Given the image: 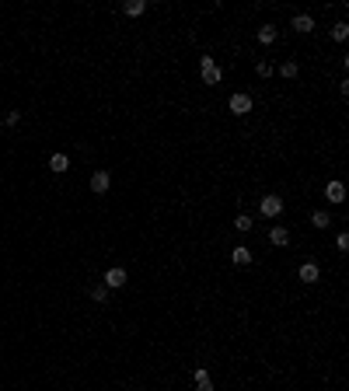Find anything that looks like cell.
<instances>
[{"mask_svg": "<svg viewBox=\"0 0 349 391\" xmlns=\"http://www.w3.org/2000/svg\"><path fill=\"white\" fill-rule=\"evenodd\" d=\"M332 39H335V42H346L349 39V25H346V21H339V25L332 28Z\"/></svg>", "mask_w": 349, "mask_h": 391, "instance_id": "obj_16", "label": "cell"}, {"mask_svg": "<svg viewBox=\"0 0 349 391\" xmlns=\"http://www.w3.org/2000/svg\"><path fill=\"white\" fill-rule=\"evenodd\" d=\"M279 74H283L287 80H293V77H297V63H293V59H287V63L279 67Z\"/></svg>", "mask_w": 349, "mask_h": 391, "instance_id": "obj_18", "label": "cell"}, {"mask_svg": "<svg viewBox=\"0 0 349 391\" xmlns=\"http://www.w3.org/2000/svg\"><path fill=\"white\" fill-rule=\"evenodd\" d=\"M91 297H95V300H105V297H108V287H105V283H98L95 290H91Z\"/></svg>", "mask_w": 349, "mask_h": 391, "instance_id": "obj_19", "label": "cell"}, {"mask_svg": "<svg viewBox=\"0 0 349 391\" xmlns=\"http://www.w3.org/2000/svg\"><path fill=\"white\" fill-rule=\"evenodd\" d=\"M4 122H7V126H18V122H21V112H7V116H4Z\"/></svg>", "mask_w": 349, "mask_h": 391, "instance_id": "obj_20", "label": "cell"}, {"mask_svg": "<svg viewBox=\"0 0 349 391\" xmlns=\"http://www.w3.org/2000/svg\"><path fill=\"white\" fill-rule=\"evenodd\" d=\"M325 196H329V203H342V199H346V185H342V182H329V185H325Z\"/></svg>", "mask_w": 349, "mask_h": 391, "instance_id": "obj_6", "label": "cell"}, {"mask_svg": "<svg viewBox=\"0 0 349 391\" xmlns=\"http://www.w3.org/2000/svg\"><path fill=\"white\" fill-rule=\"evenodd\" d=\"M283 213V199H279V196H262V216H279Z\"/></svg>", "mask_w": 349, "mask_h": 391, "instance_id": "obj_2", "label": "cell"}, {"mask_svg": "<svg viewBox=\"0 0 349 391\" xmlns=\"http://www.w3.org/2000/svg\"><path fill=\"white\" fill-rule=\"evenodd\" d=\"M199 74H203V84H220V77H224V70L216 67L213 56H203V59H199Z\"/></svg>", "mask_w": 349, "mask_h": 391, "instance_id": "obj_1", "label": "cell"}, {"mask_svg": "<svg viewBox=\"0 0 349 391\" xmlns=\"http://www.w3.org/2000/svg\"><path fill=\"white\" fill-rule=\"evenodd\" d=\"M231 262L234 266H248V262H252V252H248L245 245H237V248H231Z\"/></svg>", "mask_w": 349, "mask_h": 391, "instance_id": "obj_9", "label": "cell"}, {"mask_svg": "<svg viewBox=\"0 0 349 391\" xmlns=\"http://www.w3.org/2000/svg\"><path fill=\"white\" fill-rule=\"evenodd\" d=\"M255 70H258V77H269V74H272V67H269V63H258Z\"/></svg>", "mask_w": 349, "mask_h": 391, "instance_id": "obj_21", "label": "cell"}, {"mask_svg": "<svg viewBox=\"0 0 349 391\" xmlns=\"http://www.w3.org/2000/svg\"><path fill=\"white\" fill-rule=\"evenodd\" d=\"M195 391H216L213 381H210V374L203 371V367H195Z\"/></svg>", "mask_w": 349, "mask_h": 391, "instance_id": "obj_10", "label": "cell"}, {"mask_svg": "<svg viewBox=\"0 0 349 391\" xmlns=\"http://www.w3.org/2000/svg\"><path fill=\"white\" fill-rule=\"evenodd\" d=\"M105 287H108V290H119V287H126V269H108V273H105Z\"/></svg>", "mask_w": 349, "mask_h": 391, "instance_id": "obj_5", "label": "cell"}, {"mask_svg": "<svg viewBox=\"0 0 349 391\" xmlns=\"http://www.w3.org/2000/svg\"><path fill=\"white\" fill-rule=\"evenodd\" d=\"M258 42L272 46V42H276V28H272V25H262V28H258Z\"/></svg>", "mask_w": 349, "mask_h": 391, "instance_id": "obj_15", "label": "cell"}, {"mask_svg": "<svg viewBox=\"0 0 349 391\" xmlns=\"http://www.w3.org/2000/svg\"><path fill=\"white\" fill-rule=\"evenodd\" d=\"M269 241H272V245H287V241H290V231H287V227H272Z\"/></svg>", "mask_w": 349, "mask_h": 391, "instance_id": "obj_13", "label": "cell"}, {"mask_svg": "<svg viewBox=\"0 0 349 391\" xmlns=\"http://www.w3.org/2000/svg\"><path fill=\"white\" fill-rule=\"evenodd\" d=\"M318 276H321V269H318L314 262H304V266H300V283H318Z\"/></svg>", "mask_w": 349, "mask_h": 391, "instance_id": "obj_7", "label": "cell"}, {"mask_svg": "<svg viewBox=\"0 0 349 391\" xmlns=\"http://www.w3.org/2000/svg\"><path fill=\"white\" fill-rule=\"evenodd\" d=\"M234 227H237L241 234H248V231H252V216H248V213H241L237 220H234Z\"/></svg>", "mask_w": 349, "mask_h": 391, "instance_id": "obj_17", "label": "cell"}, {"mask_svg": "<svg viewBox=\"0 0 349 391\" xmlns=\"http://www.w3.org/2000/svg\"><path fill=\"white\" fill-rule=\"evenodd\" d=\"M227 105H231L234 116H248V112H252V98H248V95H231Z\"/></svg>", "mask_w": 349, "mask_h": 391, "instance_id": "obj_3", "label": "cell"}, {"mask_svg": "<svg viewBox=\"0 0 349 391\" xmlns=\"http://www.w3.org/2000/svg\"><path fill=\"white\" fill-rule=\"evenodd\" d=\"M293 28H297V32H311V28H314V18H311V14H297V18H293Z\"/></svg>", "mask_w": 349, "mask_h": 391, "instance_id": "obj_14", "label": "cell"}, {"mask_svg": "<svg viewBox=\"0 0 349 391\" xmlns=\"http://www.w3.org/2000/svg\"><path fill=\"white\" fill-rule=\"evenodd\" d=\"M122 11H126L129 18H140V14L147 11V4H143V0H126V4H122Z\"/></svg>", "mask_w": 349, "mask_h": 391, "instance_id": "obj_11", "label": "cell"}, {"mask_svg": "<svg viewBox=\"0 0 349 391\" xmlns=\"http://www.w3.org/2000/svg\"><path fill=\"white\" fill-rule=\"evenodd\" d=\"M335 245H339V248L346 252V248H349V234H339V237H335Z\"/></svg>", "mask_w": 349, "mask_h": 391, "instance_id": "obj_22", "label": "cell"}, {"mask_svg": "<svg viewBox=\"0 0 349 391\" xmlns=\"http://www.w3.org/2000/svg\"><path fill=\"white\" fill-rule=\"evenodd\" d=\"M49 168H53L56 175L70 171V157H67V154H53V157H49Z\"/></svg>", "mask_w": 349, "mask_h": 391, "instance_id": "obj_8", "label": "cell"}, {"mask_svg": "<svg viewBox=\"0 0 349 391\" xmlns=\"http://www.w3.org/2000/svg\"><path fill=\"white\" fill-rule=\"evenodd\" d=\"M108 185H112V175H108V171H95V175H91V192H108Z\"/></svg>", "mask_w": 349, "mask_h": 391, "instance_id": "obj_4", "label": "cell"}, {"mask_svg": "<svg viewBox=\"0 0 349 391\" xmlns=\"http://www.w3.org/2000/svg\"><path fill=\"white\" fill-rule=\"evenodd\" d=\"M311 224H314L318 231H325V227H329V224H332V216L325 213V210H314V213H311Z\"/></svg>", "mask_w": 349, "mask_h": 391, "instance_id": "obj_12", "label": "cell"}]
</instances>
